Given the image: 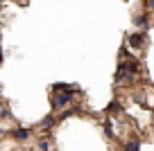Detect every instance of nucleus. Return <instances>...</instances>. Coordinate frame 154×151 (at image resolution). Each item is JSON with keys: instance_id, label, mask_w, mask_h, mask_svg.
Here are the masks:
<instances>
[{"instance_id": "nucleus-1", "label": "nucleus", "mask_w": 154, "mask_h": 151, "mask_svg": "<svg viewBox=\"0 0 154 151\" xmlns=\"http://www.w3.org/2000/svg\"><path fill=\"white\" fill-rule=\"evenodd\" d=\"M70 99H72V93H61V95H57V97H54L52 106H54V108H61V106H63V104H68Z\"/></svg>"}, {"instance_id": "nucleus-2", "label": "nucleus", "mask_w": 154, "mask_h": 151, "mask_svg": "<svg viewBox=\"0 0 154 151\" xmlns=\"http://www.w3.org/2000/svg\"><path fill=\"white\" fill-rule=\"evenodd\" d=\"M11 135H14L16 140H25V138H29V131L27 129H16V131H11Z\"/></svg>"}, {"instance_id": "nucleus-3", "label": "nucleus", "mask_w": 154, "mask_h": 151, "mask_svg": "<svg viewBox=\"0 0 154 151\" xmlns=\"http://www.w3.org/2000/svg\"><path fill=\"white\" fill-rule=\"evenodd\" d=\"M125 151H138V142H136V140L127 142V144H125Z\"/></svg>"}, {"instance_id": "nucleus-4", "label": "nucleus", "mask_w": 154, "mask_h": 151, "mask_svg": "<svg viewBox=\"0 0 154 151\" xmlns=\"http://www.w3.org/2000/svg\"><path fill=\"white\" fill-rule=\"evenodd\" d=\"M131 45H143V36H140V34H134V36H131Z\"/></svg>"}, {"instance_id": "nucleus-5", "label": "nucleus", "mask_w": 154, "mask_h": 151, "mask_svg": "<svg viewBox=\"0 0 154 151\" xmlns=\"http://www.w3.org/2000/svg\"><path fill=\"white\" fill-rule=\"evenodd\" d=\"M136 25H145V16H138V18H136Z\"/></svg>"}, {"instance_id": "nucleus-6", "label": "nucleus", "mask_w": 154, "mask_h": 151, "mask_svg": "<svg viewBox=\"0 0 154 151\" xmlns=\"http://www.w3.org/2000/svg\"><path fill=\"white\" fill-rule=\"evenodd\" d=\"M5 115H7V113H5V106L0 104V117H5Z\"/></svg>"}]
</instances>
